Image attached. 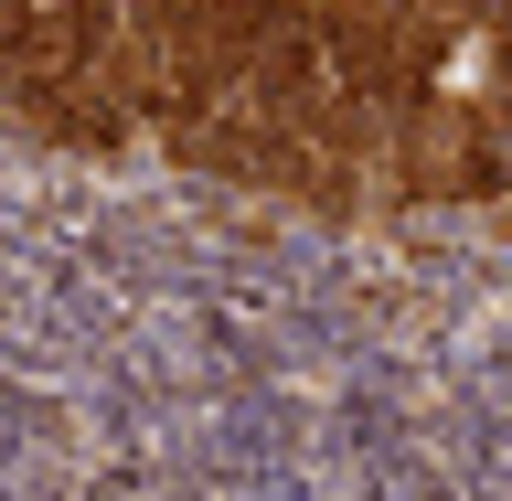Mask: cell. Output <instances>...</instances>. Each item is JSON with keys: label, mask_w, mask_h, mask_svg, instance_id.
<instances>
[{"label": "cell", "mask_w": 512, "mask_h": 501, "mask_svg": "<svg viewBox=\"0 0 512 501\" xmlns=\"http://www.w3.org/2000/svg\"><path fill=\"white\" fill-rule=\"evenodd\" d=\"M480 86H491V43H480V32H470V43L448 54V96H480Z\"/></svg>", "instance_id": "1"}]
</instances>
